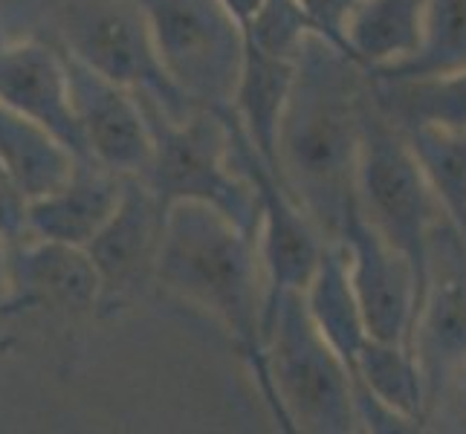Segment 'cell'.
Returning <instances> with one entry per match:
<instances>
[{"label": "cell", "mask_w": 466, "mask_h": 434, "mask_svg": "<svg viewBox=\"0 0 466 434\" xmlns=\"http://www.w3.org/2000/svg\"><path fill=\"white\" fill-rule=\"evenodd\" d=\"M365 73L333 44L308 35L279 122V177L325 244L339 240L357 200Z\"/></svg>", "instance_id": "1"}, {"label": "cell", "mask_w": 466, "mask_h": 434, "mask_svg": "<svg viewBox=\"0 0 466 434\" xmlns=\"http://www.w3.org/2000/svg\"><path fill=\"white\" fill-rule=\"evenodd\" d=\"M154 281L188 308L215 318L232 336L264 403L272 409L261 336L267 284L255 235L240 229L215 206L171 203L163 212Z\"/></svg>", "instance_id": "2"}, {"label": "cell", "mask_w": 466, "mask_h": 434, "mask_svg": "<svg viewBox=\"0 0 466 434\" xmlns=\"http://www.w3.org/2000/svg\"><path fill=\"white\" fill-rule=\"evenodd\" d=\"M264 362L272 417L284 431H360L353 382L339 353L319 333L301 293H281L264 310Z\"/></svg>", "instance_id": "3"}, {"label": "cell", "mask_w": 466, "mask_h": 434, "mask_svg": "<svg viewBox=\"0 0 466 434\" xmlns=\"http://www.w3.org/2000/svg\"><path fill=\"white\" fill-rule=\"evenodd\" d=\"M142 107L151 125L154 151L139 180L151 188L159 208L166 212L180 200L206 203L240 229L258 235V195L232 163L223 110L195 107L186 119H171L148 102Z\"/></svg>", "instance_id": "4"}, {"label": "cell", "mask_w": 466, "mask_h": 434, "mask_svg": "<svg viewBox=\"0 0 466 434\" xmlns=\"http://www.w3.org/2000/svg\"><path fill=\"white\" fill-rule=\"evenodd\" d=\"M357 203L368 223L409 258L417 281V304H420L429 229L441 217L443 206L403 131L391 119H385L371 102L368 85L360 105Z\"/></svg>", "instance_id": "5"}, {"label": "cell", "mask_w": 466, "mask_h": 434, "mask_svg": "<svg viewBox=\"0 0 466 434\" xmlns=\"http://www.w3.org/2000/svg\"><path fill=\"white\" fill-rule=\"evenodd\" d=\"M168 78L195 107H229L244 67V29L220 0H137Z\"/></svg>", "instance_id": "6"}, {"label": "cell", "mask_w": 466, "mask_h": 434, "mask_svg": "<svg viewBox=\"0 0 466 434\" xmlns=\"http://www.w3.org/2000/svg\"><path fill=\"white\" fill-rule=\"evenodd\" d=\"M61 44L171 119H186L195 110L168 78L137 0H90L76 6Z\"/></svg>", "instance_id": "7"}, {"label": "cell", "mask_w": 466, "mask_h": 434, "mask_svg": "<svg viewBox=\"0 0 466 434\" xmlns=\"http://www.w3.org/2000/svg\"><path fill=\"white\" fill-rule=\"evenodd\" d=\"M409 350L423 379L426 414L466 368V232L441 212L426 244V284Z\"/></svg>", "instance_id": "8"}, {"label": "cell", "mask_w": 466, "mask_h": 434, "mask_svg": "<svg viewBox=\"0 0 466 434\" xmlns=\"http://www.w3.org/2000/svg\"><path fill=\"white\" fill-rule=\"evenodd\" d=\"M70 82L73 114L82 131L87 159L119 177H139L154 151L146 107L131 90L96 73L58 41Z\"/></svg>", "instance_id": "9"}, {"label": "cell", "mask_w": 466, "mask_h": 434, "mask_svg": "<svg viewBox=\"0 0 466 434\" xmlns=\"http://www.w3.org/2000/svg\"><path fill=\"white\" fill-rule=\"evenodd\" d=\"M339 244L368 339L409 348L417 313V281L409 258L368 223L357 200L345 215Z\"/></svg>", "instance_id": "10"}, {"label": "cell", "mask_w": 466, "mask_h": 434, "mask_svg": "<svg viewBox=\"0 0 466 434\" xmlns=\"http://www.w3.org/2000/svg\"><path fill=\"white\" fill-rule=\"evenodd\" d=\"M163 208L139 177H125L116 212L85 247L99 276V313L127 308L157 278Z\"/></svg>", "instance_id": "11"}, {"label": "cell", "mask_w": 466, "mask_h": 434, "mask_svg": "<svg viewBox=\"0 0 466 434\" xmlns=\"http://www.w3.org/2000/svg\"><path fill=\"white\" fill-rule=\"evenodd\" d=\"M0 102L50 131L78 159H87L58 44L41 38L0 41Z\"/></svg>", "instance_id": "12"}, {"label": "cell", "mask_w": 466, "mask_h": 434, "mask_svg": "<svg viewBox=\"0 0 466 434\" xmlns=\"http://www.w3.org/2000/svg\"><path fill=\"white\" fill-rule=\"evenodd\" d=\"M12 308L61 313L99 310V276L85 247L32 237L12 244Z\"/></svg>", "instance_id": "13"}, {"label": "cell", "mask_w": 466, "mask_h": 434, "mask_svg": "<svg viewBox=\"0 0 466 434\" xmlns=\"http://www.w3.org/2000/svg\"><path fill=\"white\" fill-rule=\"evenodd\" d=\"M122 188L125 177L96 166L93 159H78L73 174L58 188L26 203V237L87 247L116 212Z\"/></svg>", "instance_id": "14"}, {"label": "cell", "mask_w": 466, "mask_h": 434, "mask_svg": "<svg viewBox=\"0 0 466 434\" xmlns=\"http://www.w3.org/2000/svg\"><path fill=\"white\" fill-rule=\"evenodd\" d=\"M296 78V58H279L244 38V67L232 96V110L244 125L255 151L279 174V122Z\"/></svg>", "instance_id": "15"}, {"label": "cell", "mask_w": 466, "mask_h": 434, "mask_svg": "<svg viewBox=\"0 0 466 434\" xmlns=\"http://www.w3.org/2000/svg\"><path fill=\"white\" fill-rule=\"evenodd\" d=\"M371 102L397 127L466 131V70L423 78L365 76Z\"/></svg>", "instance_id": "16"}, {"label": "cell", "mask_w": 466, "mask_h": 434, "mask_svg": "<svg viewBox=\"0 0 466 434\" xmlns=\"http://www.w3.org/2000/svg\"><path fill=\"white\" fill-rule=\"evenodd\" d=\"M0 163L29 203L67 180L78 156L41 125L0 102Z\"/></svg>", "instance_id": "17"}, {"label": "cell", "mask_w": 466, "mask_h": 434, "mask_svg": "<svg viewBox=\"0 0 466 434\" xmlns=\"http://www.w3.org/2000/svg\"><path fill=\"white\" fill-rule=\"evenodd\" d=\"M301 296H304V308H308L313 325L330 342V348L339 353V359L348 365V374H350L353 357H357V350L368 339V333L362 325L357 296H353V287L348 278V258L339 240L325 244L313 278L304 287Z\"/></svg>", "instance_id": "18"}, {"label": "cell", "mask_w": 466, "mask_h": 434, "mask_svg": "<svg viewBox=\"0 0 466 434\" xmlns=\"http://www.w3.org/2000/svg\"><path fill=\"white\" fill-rule=\"evenodd\" d=\"M426 0H362L345 26L353 61L362 70L409 58L420 44Z\"/></svg>", "instance_id": "19"}, {"label": "cell", "mask_w": 466, "mask_h": 434, "mask_svg": "<svg viewBox=\"0 0 466 434\" xmlns=\"http://www.w3.org/2000/svg\"><path fill=\"white\" fill-rule=\"evenodd\" d=\"M353 391L374 397L380 406L420 429L426 423L423 379L406 345L365 339L350 365Z\"/></svg>", "instance_id": "20"}, {"label": "cell", "mask_w": 466, "mask_h": 434, "mask_svg": "<svg viewBox=\"0 0 466 434\" xmlns=\"http://www.w3.org/2000/svg\"><path fill=\"white\" fill-rule=\"evenodd\" d=\"M466 70V0H426L417 50L377 70L371 78H423Z\"/></svg>", "instance_id": "21"}, {"label": "cell", "mask_w": 466, "mask_h": 434, "mask_svg": "<svg viewBox=\"0 0 466 434\" xmlns=\"http://www.w3.org/2000/svg\"><path fill=\"white\" fill-rule=\"evenodd\" d=\"M400 131L426 171L443 212L466 232V131H441V127H400Z\"/></svg>", "instance_id": "22"}, {"label": "cell", "mask_w": 466, "mask_h": 434, "mask_svg": "<svg viewBox=\"0 0 466 434\" xmlns=\"http://www.w3.org/2000/svg\"><path fill=\"white\" fill-rule=\"evenodd\" d=\"M308 35H316V29L296 0H267L244 29L249 44L279 58H296Z\"/></svg>", "instance_id": "23"}, {"label": "cell", "mask_w": 466, "mask_h": 434, "mask_svg": "<svg viewBox=\"0 0 466 434\" xmlns=\"http://www.w3.org/2000/svg\"><path fill=\"white\" fill-rule=\"evenodd\" d=\"M296 4L310 18L316 35L325 38L328 44H333L336 50L353 61V53H350L348 38H345V26H348L350 15L357 12V6L362 4V0H296ZM353 64H357V61H353ZM357 67H360V64H357Z\"/></svg>", "instance_id": "24"}, {"label": "cell", "mask_w": 466, "mask_h": 434, "mask_svg": "<svg viewBox=\"0 0 466 434\" xmlns=\"http://www.w3.org/2000/svg\"><path fill=\"white\" fill-rule=\"evenodd\" d=\"M0 237H6L9 244L26 237V197L4 163H0Z\"/></svg>", "instance_id": "25"}, {"label": "cell", "mask_w": 466, "mask_h": 434, "mask_svg": "<svg viewBox=\"0 0 466 434\" xmlns=\"http://www.w3.org/2000/svg\"><path fill=\"white\" fill-rule=\"evenodd\" d=\"M426 423H438L452 431H466V368L446 385L438 403L429 409Z\"/></svg>", "instance_id": "26"}, {"label": "cell", "mask_w": 466, "mask_h": 434, "mask_svg": "<svg viewBox=\"0 0 466 434\" xmlns=\"http://www.w3.org/2000/svg\"><path fill=\"white\" fill-rule=\"evenodd\" d=\"M220 4L227 6V12L238 21L240 29H247L255 15L261 12V6L267 4V0H220Z\"/></svg>", "instance_id": "27"}, {"label": "cell", "mask_w": 466, "mask_h": 434, "mask_svg": "<svg viewBox=\"0 0 466 434\" xmlns=\"http://www.w3.org/2000/svg\"><path fill=\"white\" fill-rule=\"evenodd\" d=\"M12 296V244L0 237V304H6Z\"/></svg>", "instance_id": "28"}, {"label": "cell", "mask_w": 466, "mask_h": 434, "mask_svg": "<svg viewBox=\"0 0 466 434\" xmlns=\"http://www.w3.org/2000/svg\"><path fill=\"white\" fill-rule=\"evenodd\" d=\"M0 41H6V38H4V32H0Z\"/></svg>", "instance_id": "29"}]
</instances>
